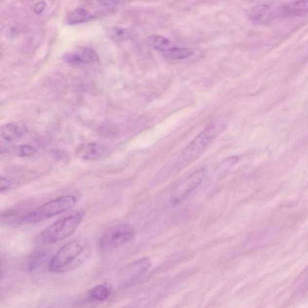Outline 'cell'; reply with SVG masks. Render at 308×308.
<instances>
[{
    "mask_svg": "<svg viewBox=\"0 0 308 308\" xmlns=\"http://www.w3.org/2000/svg\"><path fill=\"white\" fill-rule=\"evenodd\" d=\"M85 245L83 241H69L60 249L51 259L49 264V270L53 273H60L75 268L83 261Z\"/></svg>",
    "mask_w": 308,
    "mask_h": 308,
    "instance_id": "obj_1",
    "label": "cell"
},
{
    "mask_svg": "<svg viewBox=\"0 0 308 308\" xmlns=\"http://www.w3.org/2000/svg\"><path fill=\"white\" fill-rule=\"evenodd\" d=\"M83 210H77L49 226L40 233L41 240L53 244L65 239L78 229L84 217Z\"/></svg>",
    "mask_w": 308,
    "mask_h": 308,
    "instance_id": "obj_2",
    "label": "cell"
},
{
    "mask_svg": "<svg viewBox=\"0 0 308 308\" xmlns=\"http://www.w3.org/2000/svg\"><path fill=\"white\" fill-rule=\"evenodd\" d=\"M77 200L75 196L66 195L58 197L41 205L38 209L20 219L23 224H33L44 221L51 217L68 211L75 206Z\"/></svg>",
    "mask_w": 308,
    "mask_h": 308,
    "instance_id": "obj_3",
    "label": "cell"
},
{
    "mask_svg": "<svg viewBox=\"0 0 308 308\" xmlns=\"http://www.w3.org/2000/svg\"><path fill=\"white\" fill-rule=\"evenodd\" d=\"M226 127V122L223 120H217L205 128L187 146L184 154L188 159H196L201 155L208 146Z\"/></svg>",
    "mask_w": 308,
    "mask_h": 308,
    "instance_id": "obj_4",
    "label": "cell"
},
{
    "mask_svg": "<svg viewBox=\"0 0 308 308\" xmlns=\"http://www.w3.org/2000/svg\"><path fill=\"white\" fill-rule=\"evenodd\" d=\"M135 231L132 226L119 225L110 228L99 241L100 250L109 251L132 241L135 237Z\"/></svg>",
    "mask_w": 308,
    "mask_h": 308,
    "instance_id": "obj_5",
    "label": "cell"
},
{
    "mask_svg": "<svg viewBox=\"0 0 308 308\" xmlns=\"http://www.w3.org/2000/svg\"><path fill=\"white\" fill-rule=\"evenodd\" d=\"M151 267V260L147 257L141 258L128 264L118 274L120 283L125 287L132 286L142 278Z\"/></svg>",
    "mask_w": 308,
    "mask_h": 308,
    "instance_id": "obj_6",
    "label": "cell"
},
{
    "mask_svg": "<svg viewBox=\"0 0 308 308\" xmlns=\"http://www.w3.org/2000/svg\"><path fill=\"white\" fill-rule=\"evenodd\" d=\"M204 177L205 170L204 169H200L192 174L191 176H190L188 178H187L177 187L174 192L173 199H172V202L173 204H178L186 197L189 196V195L192 193V192H193L194 190L196 189L202 183Z\"/></svg>",
    "mask_w": 308,
    "mask_h": 308,
    "instance_id": "obj_7",
    "label": "cell"
},
{
    "mask_svg": "<svg viewBox=\"0 0 308 308\" xmlns=\"http://www.w3.org/2000/svg\"><path fill=\"white\" fill-rule=\"evenodd\" d=\"M308 0H297L292 3L285 4L279 10L282 17H302L307 14Z\"/></svg>",
    "mask_w": 308,
    "mask_h": 308,
    "instance_id": "obj_8",
    "label": "cell"
},
{
    "mask_svg": "<svg viewBox=\"0 0 308 308\" xmlns=\"http://www.w3.org/2000/svg\"><path fill=\"white\" fill-rule=\"evenodd\" d=\"M251 22L259 25L267 24L272 19L273 14L267 5H260L250 10L248 14Z\"/></svg>",
    "mask_w": 308,
    "mask_h": 308,
    "instance_id": "obj_9",
    "label": "cell"
},
{
    "mask_svg": "<svg viewBox=\"0 0 308 308\" xmlns=\"http://www.w3.org/2000/svg\"><path fill=\"white\" fill-rule=\"evenodd\" d=\"M22 135V130L19 126L8 123L0 127V136L6 141L19 139Z\"/></svg>",
    "mask_w": 308,
    "mask_h": 308,
    "instance_id": "obj_10",
    "label": "cell"
},
{
    "mask_svg": "<svg viewBox=\"0 0 308 308\" xmlns=\"http://www.w3.org/2000/svg\"><path fill=\"white\" fill-rule=\"evenodd\" d=\"M92 19L93 17L87 10L77 9L69 13L67 17V21L70 25L83 24L89 21Z\"/></svg>",
    "mask_w": 308,
    "mask_h": 308,
    "instance_id": "obj_11",
    "label": "cell"
},
{
    "mask_svg": "<svg viewBox=\"0 0 308 308\" xmlns=\"http://www.w3.org/2000/svg\"><path fill=\"white\" fill-rule=\"evenodd\" d=\"M75 53L80 64L96 63L99 60L98 55L92 48H80Z\"/></svg>",
    "mask_w": 308,
    "mask_h": 308,
    "instance_id": "obj_12",
    "label": "cell"
},
{
    "mask_svg": "<svg viewBox=\"0 0 308 308\" xmlns=\"http://www.w3.org/2000/svg\"><path fill=\"white\" fill-rule=\"evenodd\" d=\"M163 54L164 57L167 58L171 60H181L191 57L192 55V51L188 48L173 46Z\"/></svg>",
    "mask_w": 308,
    "mask_h": 308,
    "instance_id": "obj_13",
    "label": "cell"
},
{
    "mask_svg": "<svg viewBox=\"0 0 308 308\" xmlns=\"http://www.w3.org/2000/svg\"><path fill=\"white\" fill-rule=\"evenodd\" d=\"M110 291L107 287L98 285L90 290L89 296L92 300L97 302H103L109 299Z\"/></svg>",
    "mask_w": 308,
    "mask_h": 308,
    "instance_id": "obj_14",
    "label": "cell"
},
{
    "mask_svg": "<svg viewBox=\"0 0 308 308\" xmlns=\"http://www.w3.org/2000/svg\"><path fill=\"white\" fill-rule=\"evenodd\" d=\"M106 153V150L103 146L97 143H91L86 148V152L84 153V158L87 160H96L103 157Z\"/></svg>",
    "mask_w": 308,
    "mask_h": 308,
    "instance_id": "obj_15",
    "label": "cell"
},
{
    "mask_svg": "<svg viewBox=\"0 0 308 308\" xmlns=\"http://www.w3.org/2000/svg\"><path fill=\"white\" fill-rule=\"evenodd\" d=\"M150 40L153 47L163 53L173 47L171 41L161 36H153Z\"/></svg>",
    "mask_w": 308,
    "mask_h": 308,
    "instance_id": "obj_16",
    "label": "cell"
},
{
    "mask_svg": "<svg viewBox=\"0 0 308 308\" xmlns=\"http://www.w3.org/2000/svg\"><path fill=\"white\" fill-rule=\"evenodd\" d=\"M109 37L115 42H120L130 38L129 32L124 28L114 27L109 30Z\"/></svg>",
    "mask_w": 308,
    "mask_h": 308,
    "instance_id": "obj_17",
    "label": "cell"
},
{
    "mask_svg": "<svg viewBox=\"0 0 308 308\" xmlns=\"http://www.w3.org/2000/svg\"><path fill=\"white\" fill-rule=\"evenodd\" d=\"M44 253L42 252H37L34 254V255L32 256L30 263H29V267H28V270L29 271H34L37 269L38 265L41 263L43 259H44Z\"/></svg>",
    "mask_w": 308,
    "mask_h": 308,
    "instance_id": "obj_18",
    "label": "cell"
},
{
    "mask_svg": "<svg viewBox=\"0 0 308 308\" xmlns=\"http://www.w3.org/2000/svg\"><path fill=\"white\" fill-rule=\"evenodd\" d=\"M36 151L35 148L32 146L22 145L17 148V154L20 157H27L33 155Z\"/></svg>",
    "mask_w": 308,
    "mask_h": 308,
    "instance_id": "obj_19",
    "label": "cell"
},
{
    "mask_svg": "<svg viewBox=\"0 0 308 308\" xmlns=\"http://www.w3.org/2000/svg\"><path fill=\"white\" fill-rule=\"evenodd\" d=\"M12 181L3 177H0V192L7 191L11 187Z\"/></svg>",
    "mask_w": 308,
    "mask_h": 308,
    "instance_id": "obj_20",
    "label": "cell"
},
{
    "mask_svg": "<svg viewBox=\"0 0 308 308\" xmlns=\"http://www.w3.org/2000/svg\"><path fill=\"white\" fill-rule=\"evenodd\" d=\"M100 4L105 7H114L119 3V0H97Z\"/></svg>",
    "mask_w": 308,
    "mask_h": 308,
    "instance_id": "obj_21",
    "label": "cell"
},
{
    "mask_svg": "<svg viewBox=\"0 0 308 308\" xmlns=\"http://www.w3.org/2000/svg\"><path fill=\"white\" fill-rule=\"evenodd\" d=\"M10 145L8 143L0 140V155L9 153Z\"/></svg>",
    "mask_w": 308,
    "mask_h": 308,
    "instance_id": "obj_22",
    "label": "cell"
},
{
    "mask_svg": "<svg viewBox=\"0 0 308 308\" xmlns=\"http://www.w3.org/2000/svg\"><path fill=\"white\" fill-rule=\"evenodd\" d=\"M46 7V4L44 2L41 1L38 2V4L35 5V11L37 14H42L43 10H44Z\"/></svg>",
    "mask_w": 308,
    "mask_h": 308,
    "instance_id": "obj_23",
    "label": "cell"
},
{
    "mask_svg": "<svg viewBox=\"0 0 308 308\" xmlns=\"http://www.w3.org/2000/svg\"><path fill=\"white\" fill-rule=\"evenodd\" d=\"M1 266H0V274H1Z\"/></svg>",
    "mask_w": 308,
    "mask_h": 308,
    "instance_id": "obj_24",
    "label": "cell"
}]
</instances>
